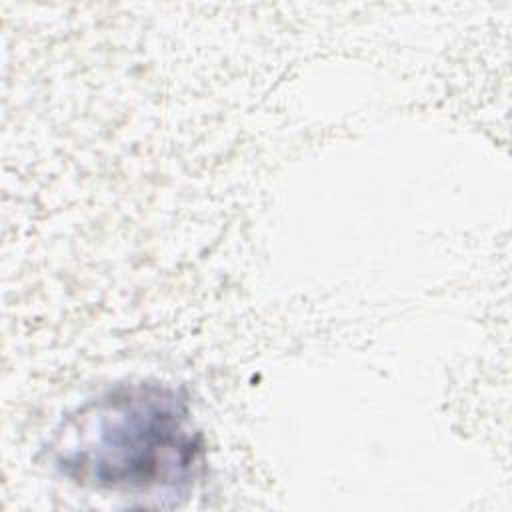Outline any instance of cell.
Returning <instances> with one entry per match:
<instances>
[{"instance_id": "cell-1", "label": "cell", "mask_w": 512, "mask_h": 512, "mask_svg": "<svg viewBox=\"0 0 512 512\" xmlns=\"http://www.w3.org/2000/svg\"><path fill=\"white\" fill-rule=\"evenodd\" d=\"M70 480L124 492L178 490L204 464V440L186 396L166 384L116 386L66 418L54 442Z\"/></svg>"}]
</instances>
